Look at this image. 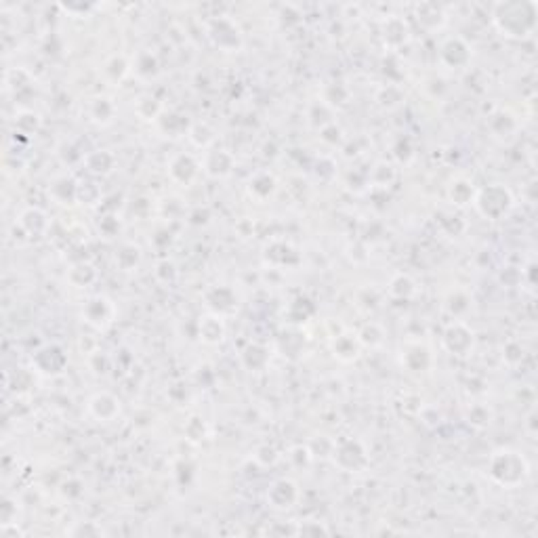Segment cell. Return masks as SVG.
Returning a JSON list of instances; mask_svg holds the SVG:
<instances>
[{
    "instance_id": "3",
    "label": "cell",
    "mask_w": 538,
    "mask_h": 538,
    "mask_svg": "<svg viewBox=\"0 0 538 538\" xmlns=\"http://www.w3.org/2000/svg\"><path fill=\"white\" fill-rule=\"evenodd\" d=\"M473 206L484 219L498 221L513 209V196L509 187H505L502 183H490L480 191H475Z\"/></svg>"
},
{
    "instance_id": "23",
    "label": "cell",
    "mask_w": 538,
    "mask_h": 538,
    "mask_svg": "<svg viewBox=\"0 0 538 538\" xmlns=\"http://www.w3.org/2000/svg\"><path fill=\"white\" fill-rule=\"evenodd\" d=\"M240 359H242V364H244L246 370H250V372H261L269 362L268 347H263V345H259V343H248V345L242 349Z\"/></svg>"
},
{
    "instance_id": "6",
    "label": "cell",
    "mask_w": 538,
    "mask_h": 538,
    "mask_svg": "<svg viewBox=\"0 0 538 538\" xmlns=\"http://www.w3.org/2000/svg\"><path fill=\"white\" fill-rule=\"evenodd\" d=\"M32 368H34V372H38L43 376H59L68 368V354L63 347H59L55 343L43 345L32 356Z\"/></svg>"
},
{
    "instance_id": "24",
    "label": "cell",
    "mask_w": 538,
    "mask_h": 538,
    "mask_svg": "<svg viewBox=\"0 0 538 538\" xmlns=\"http://www.w3.org/2000/svg\"><path fill=\"white\" fill-rule=\"evenodd\" d=\"M89 116L95 125L105 127V125H110V122L114 120V116H116V105H114L112 99H107V97H95V99H90L89 103Z\"/></svg>"
},
{
    "instance_id": "26",
    "label": "cell",
    "mask_w": 538,
    "mask_h": 538,
    "mask_svg": "<svg viewBox=\"0 0 538 538\" xmlns=\"http://www.w3.org/2000/svg\"><path fill=\"white\" fill-rule=\"evenodd\" d=\"M275 187H278V183H275V177L271 173H257L253 179L248 181L250 196L257 198V200H261V202L275 194Z\"/></svg>"
},
{
    "instance_id": "48",
    "label": "cell",
    "mask_w": 538,
    "mask_h": 538,
    "mask_svg": "<svg viewBox=\"0 0 538 538\" xmlns=\"http://www.w3.org/2000/svg\"><path fill=\"white\" fill-rule=\"evenodd\" d=\"M99 229H101L107 238H112V236L120 229V223H118L116 217H103V219L99 221Z\"/></svg>"
},
{
    "instance_id": "17",
    "label": "cell",
    "mask_w": 538,
    "mask_h": 538,
    "mask_svg": "<svg viewBox=\"0 0 538 538\" xmlns=\"http://www.w3.org/2000/svg\"><path fill=\"white\" fill-rule=\"evenodd\" d=\"M198 337L206 345H219L225 339V324L223 317L219 314L202 315L198 322Z\"/></svg>"
},
{
    "instance_id": "29",
    "label": "cell",
    "mask_w": 538,
    "mask_h": 538,
    "mask_svg": "<svg viewBox=\"0 0 538 538\" xmlns=\"http://www.w3.org/2000/svg\"><path fill=\"white\" fill-rule=\"evenodd\" d=\"M416 21L425 30H436L444 23V13L438 4H418L416 6Z\"/></svg>"
},
{
    "instance_id": "34",
    "label": "cell",
    "mask_w": 538,
    "mask_h": 538,
    "mask_svg": "<svg viewBox=\"0 0 538 538\" xmlns=\"http://www.w3.org/2000/svg\"><path fill=\"white\" fill-rule=\"evenodd\" d=\"M141 263V248L134 244H125L116 253V265L122 271H133Z\"/></svg>"
},
{
    "instance_id": "1",
    "label": "cell",
    "mask_w": 538,
    "mask_h": 538,
    "mask_svg": "<svg viewBox=\"0 0 538 538\" xmlns=\"http://www.w3.org/2000/svg\"><path fill=\"white\" fill-rule=\"evenodd\" d=\"M494 26L502 36L524 38L537 28V4L534 2H500L494 6Z\"/></svg>"
},
{
    "instance_id": "9",
    "label": "cell",
    "mask_w": 538,
    "mask_h": 538,
    "mask_svg": "<svg viewBox=\"0 0 538 538\" xmlns=\"http://www.w3.org/2000/svg\"><path fill=\"white\" fill-rule=\"evenodd\" d=\"M299 500V488L292 480H275L268 490V502L275 511H286L292 509Z\"/></svg>"
},
{
    "instance_id": "13",
    "label": "cell",
    "mask_w": 538,
    "mask_h": 538,
    "mask_svg": "<svg viewBox=\"0 0 538 538\" xmlns=\"http://www.w3.org/2000/svg\"><path fill=\"white\" fill-rule=\"evenodd\" d=\"M200 173V164L191 154H177L171 158L169 162V175L175 183L181 185H189L191 181L198 177Z\"/></svg>"
},
{
    "instance_id": "14",
    "label": "cell",
    "mask_w": 538,
    "mask_h": 538,
    "mask_svg": "<svg viewBox=\"0 0 538 538\" xmlns=\"http://www.w3.org/2000/svg\"><path fill=\"white\" fill-rule=\"evenodd\" d=\"M263 259L269 265H275V268H290V265H297L301 261L299 253L288 244V242H271L265 246L263 250Z\"/></svg>"
},
{
    "instance_id": "47",
    "label": "cell",
    "mask_w": 538,
    "mask_h": 538,
    "mask_svg": "<svg viewBox=\"0 0 538 538\" xmlns=\"http://www.w3.org/2000/svg\"><path fill=\"white\" fill-rule=\"evenodd\" d=\"M394 152H396V158H398L400 162H408V160L412 158V143H410V139H408V137L398 139Z\"/></svg>"
},
{
    "instance_id": "33",
    "label": "cell",
    "mask_w": 538,
    "mask_h": 538,
    "mask_svg": "<svg viewBox=\"0 0 538 538\" xmlns=\"http://www.w3.org/2000/svg\"><path fill=\"white\" fill-rule=\"evenodd\" d=\"M134 72H137L139 78L152 80L158 74V59H156V55L149 53V51H141L137 55V61H134Z\"/></svg>"
},
{
    "instance_id": "37",
    "label": "cell",
    "mask_w": 538,
    "mask_h": 538,
    "mask_svg": "<svg viewBox=\"0 0 538 538\" xmlns=\"http://www.w3.org/2000/svg\"><path fill=\"white\" fill-rule=\"evenodd\" d=\"M383 337H385V334H383L381 326L374 324V322L364 324L358 332V339L359 343H362V347H379V345L383 343Z\"/></svg>"
},
{
    "instance_id": "46",
    "label": "cell",
    "mask_w": 538,
    "mask_h": 538,
    "mask_svg": "<svg viewBox=\"0 0 538 538\" xmlns=\"http://www.w3.org/2000/svg\"><path fill=\"white\" fill-rule=\"evenodd\" d=\"M185 433H187V438H189L191 442H200V440L204 438V433H206V427H204L202 418H198V416L189 418V423H187V427H185Z\"/></svg>"
},
{
    "instance_id": "22",
    "label": "cell",
    "mask_w": 538,
    "mask_h": 538,
    "mask_svg": "<svg viewBox=\"0 0 538 538\" xmlns=\"http://www.w3.org/2000/svg\"><path fill=\"white\" fill-rule=\"evenodd\" d=\"M473 198H475V187L471 181L465 179V177H456V179L450 181L448 200L454 206L465 209V206L473 204Z\"/></svg>"
},
{
    "instance_id": "16",
    "label": "cell",
    "mask_w": 538,
    "mask_h": 538,
    "mask_svg": "<svg viewBox=\"0 0 538 538\" xmlns=\"http://www.w3.org/2000/svg\"><path fill=\"white\" fill-rule=\"evenodd\" d=\"M19 227L30 238H41L48 231V215L38 206H30L19 215Z\"/></svg>"
},
{
    "instance_id": "36",
    "label": "cell",
    "mask_w": 538,
    "mask_h": 538,
    "mask_svg": "<svg viewBox=\"0 0 538 538\" xmlns=\"http://www.w3.org/2000/svg\"><path fill=\"white\" fill-rule=\"evenodd\" d=\"M137 114L143 118V120H158L160 116H162V107H160V103H158V99L156 97H152V95H145V97H141L139 101H137Z\"/></svg>"
},
{
    "instance_id": "18",
    "label": "cell",
    "mask_w": 538,
    "mask_h": 538,
    "mask_svg": "<svg viewBox=\"0 0 538 538\" xmlns=\"http://www.w3.org/2000/svg\"><path fill=\"white\" fill-rule=\"evenodd\" d=\"M204 299H206V305L213 310V314L219 315L236 310V305H238L236 292L229 286H213V288H209L206 295H204Z\"/></svg>"
},
{
    "instance_id": "11",
    "label": "cell",
    "mask_w": 538,
    "mask_h": 538,
    "mask_svg": "<svg viewBox=\"0 0 538 538\" xmlns=\"http://www.w3.org/2000/svg\"><path fill=\"white\" fill-rule=\"evenodd\" d=\"M89 414L99 423H112L120 416V400L107 391L95 394L89 400Z\"/></svg>"
},
{
    "instance_id": "42",
    "label": "cell",
    "mask_w": 538,
    "mask_h": 538,
    "mask_svg": "<svg viewBox=\"0 0 538 538\" xmlns=\"http://www.w3.org/2000/svg\"><path fill=\"white\" fill-rule=\"evenodd\" d=\"M467 418H469V425L482 429V427H488V425H490L492 414H490V410H488L486 406H473V408L469 410Z\"/></svg>"
},
{
    "instance_id": "15",
    "label": "cell",
    "mask_w": 538,
    "mask_h": 538,
    "mask_svg": "<svg viewBox=\"0 0 538 538\" xmlns=\"http://www.w3.org/2000/svg\"><path fill=\"white\" fill-rule=\"evenodd\" d=\"M433 364L431 352L421 343H410L402 352V366L410 372H427Z\"/></svg>"
},
{
    "instance_id": "19",
    "label": "cell",
    "mask_w": 538,
    "mask_h": 538,
    "mask_svg": "<svg viewBox=\"0 0 538 538\" xmlns=\"http://www.w3.org/2000/svg\"><path fill=\"white\" fill-rule=\"evenodd\" d=\"M48 194L59 204H74L78 200V181L72 175L55 177L48 185Z\"/></svg>"
},
{
    "instance_id": "39",
    "label": "cell",
    "mask_w": 538,
    "mask_h": 538,
    "mask_svg": "<svg viewBox=\"0 0 538 538\" xmlns=\"http://www.w3.org/2000/svg\"><path fill=\"white\" fill-rule=\"evenodd\" d=\"M78 200L83 204H97L101 200V189L95 181H78Z\"/></svg>"
},
{
    "instance_id": "4",
    "label": "cell",
    "mask_w": 538,
    "mask_h": 538,
    "mask_svg": "<svg viewBox=\"0 0 538 538\" xmlns=\"http://www.w3.org/2000/svg\"><path fill=\"white\" fill-rule=\"evenodd\" d=\"M330 454H332L334 465L345 473H362L370 465L368 450L364 448L359 440H354V438H343L337 444H332Z\"/></svg>"
},
{
    "instance_id": "40",
    "label": "cell",
    "mask_w": 538,
    "mask_h": 538,
    "mask_svg": "<svg viewBox=\"0 0 538 538\" xmlns=\"http://www.w3.org/2000/svg\"><path fill=\"white\" fill-rule=\"evenodd\" d=\"M103 72H105L112 80H118V83H120V80L127 76V72H129V61H127L125 57H112V59L105 63Z\"/></svg>"
},
{
    "instance_id": "30",
    "label": "cell",
    "mask_w": 538,
    "mask_h": 538,
    "mask_svg": "<svg viewBox=\"0 0 538 538\" xmlns=\"http://www.w3.org/2000/svg\"><path fill=\"white\" fill-rule=\"evenodd\" d=\"M158 122H160V129L171 137H181V134L189 133V129H191L187 116L177 114V112L162 114V118H158Z\"/></svg>"
},
{
    "instance_id": "32",
    "label": "cell",
    "mask_w": 538,
    "mask_h": 538,
    "mask_svg": "<svg viewBox=\"0 0 538 538\" xmlns=\"http://www.w3.org/2000/svg\"><path fill=\"white\" fill-rule=\"evenodd\" d=\"M322 103L324 105H330V107H343V105H347V101H349V90L347 87H343L341 83H330V85H326L324 90H322Z\"/></svg>"
},
{
    "instance_id": "7",
    "label": "cell",
    "mask_w": 538,
    "mask_h": 538,
    "mask_svg": "<svg viewBox=\"0 0 538 538\" xmlns=\"http://www.w3.org/2000/svg\"><path fill=\"white\" fill-rule=\"evenodd\" d=\"M209 38L213 41V45L225 53H233L242 46L240 28L227 17H217L209 23Z\"/></svg>"
},
{
    "instance_id": "10",
    "label": "cell",
    "mask_w": 538,
    "mask_h": 538,
    "mask_svg": "<svg viewBox=\"0 0 538 538\" xmlns=\"http://www.w3.org/2000/svg\"><path fill=\"white\" fill-rule=\"evenodd\" d=\"M440 59L450 70H463L471 61V46L463 38H448L440 46Z\"/></svg>"
},
{
    "instance_id": "8",
    "label": "cell",
    "mask_w": 538,
    "mask_h": 538,
    "mask_svg": "<svg viewBox=\"0 0 538 538\" xmlns=\"http://www.w3.org/2000/svg\"><path fill=\"white\" fill-rule=\"evenodd\" d=\"M83 317H85V322L90 324L93 328L103 330V328H107V326L114 322V317H116V307H114V303H112L107 297L97 295V297H90L89 301L85 303V307H83Z\"/></svg>"
},
{
    "instance_id": "25",
    "label": "cell",
    "mask_w": 538,
    "mask_h": 538,
    "mask_svg": "<svg viewBox=\"0 0 538 538\" xmlns=\"http://www.w3.org/2000/svg\"><path fill=\"white\" fill-rule=\"evenodd\" d=\"M383 38H385V45L394 46V48L406 45L410 38V30H408L406 21L400 17H391L383 28Z\"/></svg>"
},
{
    "instance_id": "43",
    "label": "cell",
    "mask_w": 538,
    "mask_h": 538,
    "mask_svg": "<svg viewBox=\"0 0 538 538\" xmlns=\"http://www.w3.org/2000/svg\"><path fill=\"white\" fill-rule=\"evenodd\" d=\"M295 312H299V315L295 317V322H305V320L315 312L314 301H310L307 297H299V299L290 305L288 314H295Z\"/></svg>"
},
{
    "instance_id": "27",
    "label": "cell",
    "mask_w": 538,
    "mask_h": 538,
    "mask_svg": "<svg viewBox=\"0 0 538 538\" xmlns=\"http://www.w3.org/2000/svg\"><path fill=\"white\" fill-rule=\"evenodd\" d=\"M387 292H389V297H391V299L408 301V299L416 292V284H414V280H412L410 275H406V273H398V275H394V278H391Z\"/></svg>"
},
{
    "instance_id": "45",
    "label": "cell",
    "mask_w": 538,
    "mask_h": 538,
    "mask_svg": "<svg viewBox=\"0 0 538 538\" xmlns=\"http://www.w3.org/2000/svg\"><path fill=\"white\" fill-rule=\"evenodd\" d=\"M70 537H101L103 530L95 524V522H80L78 526H74L72 530H68Z\"/></svg>"
},
{
    "instance_id": "49",
    "label": "cell",
    "mask_w": 538,
    "mask_h": 538,
    "mask_svg": "<svg viewBox=\"0 0 538 538\" xmlns=\"http://www.w3.org/2000/svg\"><path fill=\"white\" fill-rule=\"evenodd\" d=\"M297 534H328V528H324V526H301V528H297Z\"/></svg>"
},
{
    "instance_id": "20",
    "label": "cell",
    "mask_w": 538,
    "mask_h": 538,
    "mask_svg": "<svg viewBox=\"0 0 538 538\" xmlns=\"http://www.w3.org/2000/svg\"><path fill=\"white\" fill-rule=\"evenodd\" d=\"M359 352H362V343H359L358 334H354V332L339 334L332 341V354H334V358L341 359V362H354V359H358Z\"/></svg>"
},
{
    "instance_id": "2",
    "label": "cell",
    "mask_w": 538,
    "mask_h": 538,
    "mask_svg": "<svg viewBox=\"0 0 538 538\" xmlns=\"http://www.w3.org/2000/svg\"><path fill=\"white\" fill-rule=\"evenodd\" d=\"M528 473H530L528 460L517 450H496L492 456H490L488 475L492 478V482H496L498 486L515 488V486H519L528 478Z\"/></svg>"
},
{
    "instance_id": "31",
    "label": "cell",
    "mask_w": 538,
    "mask_h": 538,
    "mask_svg": "<svg viewBox=\"0 0 538 538\" xmlns=\"http://www.w3.org/2000/svg\"><path fill=\"white\" fill-rule=\"evenodd\" d=\"M488 127H490V133H492L494 137L502 139V137H511V134L515 133L517 122L513 120V116H511L509 112H502V110H500V112L492 114Z\"/></svg>"
},
{
    "instance_id": "21",
    "label": "cell",
    "mask_w": 538,
    "mask_h": 538,
    "mask_svg": "<svg viewBox=\"0 0 538 538\" xmlns=\"http://www.w3.org/2000/svg\"><path fill=\"white\" fill-rule=\"evenodd\" d=\"M85 167L89 169V173H93V175L105 177V175H110L116 169V158L107 149H95V152H90V154L85 156Z\"/></svg>"
},
{
    "instance_id": "35",
    "label": "cell",
    "mask_w": 538,
    "mask_h": 538,
    "mask_svg": "<svg viewBox=\"0 0 538 538\" xmlns=\"http://www.w3.org/2000/svg\"><path fill=\"white\" fill-rule=\"evenodd\" d=\"M15 129L19 131V134H34L41 129V116L32 110H21L15 116Z\"/></svg>"
},
{
    "instance_id": "12",
    "label": "cell",
    "mask_w": 538,
    "mask_h": 538,
    "mask_svg": "<svg viewBox=\"0 0 538 538\" xmlns=\"http://www.w3.org/2000/svg\"><path fill=\"white\" fill-rule=\"evenodd\" d=\"M233 164H236L233 156H231L227 149H219V147L209 149V152L204 154V160H202L204 173H206L209 177H213V179H223L227 175H231Z\"/></svg>"
},
{
    "instance_id": "5",
    "label": "cell",
    "mask_w": 538,
    "mask_h": 538,
    "mask_svg": "<svg viewBox=\"0 0 538 538\" xmlns=\"http://www.w3.org/2000/svg\"><path fill=\"white\" fill-rule=\"evenodd\" d=\"M442 345H444V349L448 352L450 356L467 358L475 347V332L463 320H452L444 328Z\"/></svg>"
},
{
    "instance_id": "38",
    "label": "cell",
    "mask_w": 538,
    "mask_h": 538,
    "mask_svg": "<svg viewBox=\"0 0 538 538\" xmlns=\"http://www.w3.org/2000/svg\"><path fill=\"white\" fill-rule=\"evenodd\" d=\"M471 301H469V297L465 295V292H460V290H456V292H450V297L446 299V312H448L454 320H460V315H465L469 312V305Z\"/></svg>"
},
{
    "instance_id": "44",
    "label": "cell",
    "mask_w": 538,
    "mask_h": 538,
    "mask_svg": "<svg viewBox=\"0 0 538 538\" xmlns=\"http://www.w3.org/2000/svg\"><path fill=\"white\" fill-rule=\"evenodd\" d=\"M402 99H404V95H402V90L398 89V87H385V89L381 90L379 93V103L383 105V107H396V105H400L402 103Z\"/></svg>"
},
{
    "instance_id": "41",
    "label": "cell",
    "mask_w": 538,
    "mask_h": 538,
    "mask_svg": "<svg viewBox=\"0 0 538 538\" xmlns=\"http://www.w3.org/2000/svg\"><path fill=\"white\" fill-rule=\"evenodd\" d=\"M187 134H189L191 143L198 145V147H209L215 141V134H213V131L206 125H194Z\"/></svg>"
},
{
    "instance_id": "28",
    "label": "cell",
    "mask_w": 538,
    "mask_h": 538,
    "mask_svg": "<svg viewBox=\"0 0 538 538\" xmlns=\"http://www.w3.org/2000/svg\"><path fill=\"white\" fill-rule=\"evenodd\" d=\"M68 280H70L72 286L85 288V286H90L97 280V269H95V265L87 263V261H80V263H76V265L70 268Z\"/></svg>"
}]
</instances>
